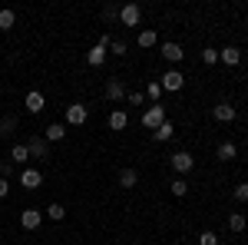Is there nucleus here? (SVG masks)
<instances>
[{
  "instance_id": "f257e3e1",
  "label": "nucleus",
  "mask_w": 248,
  "mask_h": 245,
  "mask_svg": "<svg viewBox=\"0 0 248 245\" xmlns=\"http://www.w3.org/2000/svg\"><path fill=\"white\" fill-rule=\"evenodd\" d=\"M162 123H166V106H159V103H155V106H146L142 126H146V130H159Z\"/></svg>"
},
{
  "instance_id": "f03ea898",
  "label": "nucleus",
  "mask_w": 248,
  "mask_h": 245,
  "mask_svg": "<svg viewBox=\"0 0 248 245\" xmlns=\"http://www.w3.org/2000/svg\"><path fill=\"white\" fill-rule=\"evenodd\" d=\"M235 116H238V110H235L232 103H215V106H212V119H215V123H232Z\"/></svg>"
},
{
  "instance_id": "7ed1b4c3",
  "label": "nucleus",
  "mask_w": 248,
  "mask_h": 245,
  "mask_svg": "<svg viewBox=\"0 0 248 245\" xmlns=\"http://www.w3.org/2000/svg\"><path fill=\"white\" fill-rule=\"evenodd\" d=\"M27 152H30L33 159H50V146H46V139H43V136L27 139Z\"/></svg>"
},
{
  "instance_id": "20e7f679",
  "label": "nucleus",
  "mask_w": 248,
  "mask_h": 245,
  "mask_svg": "<svg viewBox=\"0 0 248 245\" xmlns=\"http://www.w3.org/2000/svg\"><path fill=\"white\" fill-rule=\"evenodd\" d=\"M40 222H43V212H40V209H23V212H20V226L27 229V232L40 229Z\"/></svg>"
},
{
  "instance_id": "39448f33",
  "label": "nucleus",
  "mask_w": 248,
  "mask_h": 245,
  "mask_svg": "<svg viewBox=\"0 0 248 245\" xmlns=\"http://www.w3.org/2000/svg\"><path fill=\"white\" fill-rule=\"evenodd\" d=\"M162 90H169V93H179L182 86H186V76L179 73V70H169V73L162 76V83H159Z\"/></svg>"
},
{
  "instance_id": "423d86ee",
  "label": "nucleus",
  "mask_w": 248,
  "mask_h": 245,
  "mask_svg": "<svg viewBox=\"0 0 248 245\" xmlns=\"http://www.w3.org/2000/svg\"><path fill=\"white\" fill-rule=\"evenodd\" d=\"M86 116H90V110H86L83 103L66 106V123H70V126H83V123H86Z\"/></svg>"
},
{
  "instance_id": "0eeeda50",
  "label": "nucleus",
  "mask_w": 248,
  "mask_h": 245,
  "mask_svg": "<svg viewBox=\"0 0 248 245\" xmlns=\"http://www.w3.org/2000/svg\"><path fill=\"white\" fill-rule=\"evenodd\" d=\"M139 17H142V10H139L136 3H126V7H119V20H123L126 27H139Z\"/></svg>"
},
{
  "instance_id": "6e6552de",
  "label": "nucleus",
  "mask_w": 248,
  "mask_h": 245,
  "mask_svg": "<svg viewBox=\"0 0 248 245\" xmlns=\"http://www.w3.org/2000/svg\"><path fill=\"white\" fill-rule=\"evenodd\" d=\"M192 166H195V159H192V156H189L186 149H182V152H175V156H172V169L179 172V176H186V172H189Z\"/></svg>"
},
{
  "instance_id": "1a4fd4ad",
  "label": "nucleus",
  "mask_w": 248,
  "mask_h": 245,
  "mask_svg": "<svg viewBox=\"0 0 248 245\" xmlns=\"http://www.w3.org/2000/svg\"><path fill=\"white\" fill-rule=\"evenodd\" d=\"M40 182H43V172L40 169H23L20 172V186L23 189H40Z\"/></svg>"
},
{
  "instance_id": "9d476101",
  "label": "nucleus",
  "mask_w": 248,
  "mask_h": 245,
  "mask_svg": "<svg viewBox=\"0 0 248 245\" xmlns=\"http://www.w3.org/2000/svg\"><path fill=\"white\" fill-rule=\"evenodd\" d=\"M159 53H162V57L169 60V63H179V60L186 57V50H182L179 43H162V50H159Z\"/></svg>"
},
{
  "instance_id": "9b49d317",
  "label": "nucleus",
  "mask_w": 248,
  "mask_h": 245,
  "mask_svg": "<svg viewBox=\"0 0 248 245\" xmlns=\"http://www.w3.org/2000/svg\"><path fill=\"white\" fill-rule=\"evenodd\" d=\"M123 96H126V86H123L119 80H109V83H106V99H109V103H119Z\"/></svg>"
},
{
  "instance_id": "f8f14e48",
  "label": "nucleus",
  "mask_w": 248,
  "mask_h": 245,
  "mask_svg": "<svg viewBox=\"0 0 248 245\" xmlns=\"http://www.w3.org/2000/svg\"><path fill=\"white\" fill-rule=\"evenodd\" d=\"M63 136H66V126H63V123H50V126L43 130V139H46V143H60Z\"/></svg>"
},
{
  "instance_id": "ddd939ff",
  "label": "nucleus",
  "mask_w": 248,
  "mask_h": 245,
  "mask_svg": "<svg viewBox=\"0 0 248 245\" xmlns=\"http://www.w3.org/2000/svg\"><path fill=\"white\" fill-rule=\"evenodd\" d=\"M46 106V99H43V93H37V90H30L27 93V113H40Z\"/></svg>"
},
{
  "instance_id": "4468645a",
  "label": "nucleus",
  "mask_w": 248,
  "mask_h": 245,
  "mask_svg": "<svg viewBox=\"0 0 248 245\" xmlns=\"http://www.w3.org/2000/svg\"><path fill=\"white\" fill-rule=\"evenodd\" d=\"M86 63H90V66H103V63H106V47H99V43H96V47H90Z\"/></svg>"
},
{
  "instance_id": "2eb2a0df",
  "label": "nucleus",
  "mask_w": 248,
  "mask_h": 245,
  "mask_svg": "<svg viewBox=\"0 0 248 245\" xmlns=\"http://www.w3.org/2000/svg\"><path fill=\"white\" fill-rule=\"evenodd\" d=\"M172 136H175V126H172L169 119H166V123H162L159 130H153V139H155V143H169Z\"/></svg>"
},
{
  "instance_id": "dca6fc26",
  "label": "nucleus",
  "mask_w": 248,
  "mask_h": 245,
  "mask_svg": "<svg viewBox=\"0 0 248 245\" xmlns=\"http://www.w3.org/2000/svg\"><path fill=\"white\" fill-rule=\"evenodd\" d=\"M218 60H222V63H229V66H238L242 53H238V47H225V50H218Z\"/></svg>"
},
{
  "instance_id": "f3484780",
  "label": "nucleus",
  "mask_w": 248,
  "mask_h": 245,
  "mask_svg": "<svg viewBox=\"0 0 248 245\" xmlns=\"http://www.w3.org/2000/svg\"><path fill=\"white\" fill-rule=\"evenodd\" d=\"M126 123H129V116L123 113V110H113V113H109V130H126Z\"/></svg>"
},
{
  "instance_id": "a211bd4d",
  "label": "nucleus",
  "mask_w": 248,
  "mask_h": 245,
  "mask_svg": "<svg viewBox=\"0 0 248 245\" xmlns=\"http://www.w3.org/2000/svg\"><path fill=\"white\" fill-rule=\"evenodd\" d=\"M235 156H238V146H235V143H222V146H218V159H222V163H232Z\"/></svg>"
},
{
  "instance_id": "6ab92c4d",
  "label": "nucleus",
  "mask_w": 248,
  "mask_h": 245,
  "mask_svg": "<svg viewBox=\"0 0 248 245\" xmlns=\"http://www.w3.org/2000/svg\"><path fill=\"white\" fill-rule=\"evenodd\" d=\"M30 159V152H27V143H17L14 149H10V163H27Z\"/></svg>"
},
{
  "instance_id": "aec40b11",
  "label": "nucleus",
  "mask_w": 248,
  "mask_h": 245,
  "mask_svg": "<svg viewBox=\"0 0 248 245\" xmlns=\"http://www.w3.org/2000/svg\"><path fill=\"white\" fill-rule=\"evenodd\" d=\"M43 215H46V219H53V222H60V219H66V209L60 206V202H50V206H46V212H43Z\"/></svg>"
},
{
  "instance_id": "412c9836",
  "label": "nucleus",
  "mask_w": 248,
  "mask_h": 245,
  "mask_svg": "<svg viewBox=\"0 0 248 245\" xmlns=\"http://www.w3.org/2000/svg\"><path fill=\"white\" fill-rule=\"evenodd\" d=\"M136 182H139L136 169H123V172H119V186H123V189H133Z\"/></svg>"
},
{
  "instance_id": "4be33fe9",
  "label": "nucleus",
  "mask_w": 248,
  "mask_h": 245,
  "mask_svg": "<svg viewBox=\"0 0 248 245\" xmlns=\"http://www.w3.org/2000/svg\"><path fill=\"white\" fill-rule=\"evenodd\" d=\"M245 226H248V219L242 215V212H235V215L229 219V229L235 232V235H238V232H245Z\"/></svg>"
},
{
  "instance_id": "5701e85b",
  "label": "nucleus",
  "mask_w": 248,
  "mask_h": 245,
  "mask_svg": "<svg viewBox=\"0 0 248 245\" xmlns=\"http://www.w3.org/2000/svg\"><path fill=\"white\" fill-rule=\"evenodd\" d=\"M14 130H17V116H3L0 119V136H10Z\"/></svg>"
},
{
  "instance_id": "b1692460",
  "label": "nucleus",
  "mask_w": 248,
  "mask_h": 245,
  "mask_svg": "<svg viewBox=\"0 0 248 245\" xmlns=\"http://www.w3.org/2000/svg\"><path fill=\"white\" fill-rule=\"evenodd\" d=\"M17 23V14L14 10H0V30H10Z\"/></svg>"
},
{
  "instance_id": "393cba45",
  "label": "nucleus",
  "mask_w": 248,
  "mask_h": 245,
  "mask_svg": "<svg viewBox=\"0 0 248 245\" xmlns=\"http://www.w3.org/2000/svg\"><path fill=\"white\" fill-rule=\"evenodd\" d=\"M155 30H142V33H139V47H146V50H149V47H155Z\"/></svg>"
},
{
  "instance_id": "a878e982",
  "label": "nucleus",
  "mask_w": 248,
  "mask_h": 245,
  "mask_svg": "<svg viewBox=\"0 0 248 245\" xmlns=\"http://www.w3.org/2000/svg\"><path fill=\"white\" fill-rule=\"evenodd\" d=\"M186 192H189V182H186L182 176H179V179H172V196H186Z\"/></svg>"
},
{
  "instance_id": "bb28decb",
  "label": "nucleus",
  "mask_w": 248,
  "mask_h": 245,
  "mask_svg": "<svg viewBox=\"0 0 248 245\" xmlns=\"http://www.w3.org/2000/svg\"><path fill=\"white\" fill-rule=\"evenodd\" d=\"M202 63H209V66H215V63H218V50H212V47H205V50H202Z\"/></svg>"
},
{
  "instance_id": "cd10ccee",
  "label": "nucleus",
  "mask_w": 248,
  "mask_h": 245,
  "mask_svg": "<svg viewBox=\"0 0 248 245\" xmlns=\"http://www.w3.org/2000/svg\"><path fill=\"white\" fill-rule=\"evenodd\" d=\"M103 20H106V23L119 20V7H103Z\"/></svg>"
},
{
  "instance_id": "c85d7f7f",
  "label": "nucleus",
  "mask_w": 248,
  "mask_h": 245,
  "mask_svg": "<svg viewBox=\"0 0 248 245\" xmlns=\"http://www.w3.org/2000/svg\"><path fill=\"white\" fill-rule=\"evenodd\" d=\"M159 93H162V86H159V83H149V86H146V99H159Z\"/></svg>"
},
{
  "instance_id": "c756f323",
  "label": "nucleus",
  "mask_w": 248,
  "mask_h": 245,
  "mask_svg": "<svg viewBox=\"0 0 248 245\" xmlns=\"http://www.w3.org/2000/svg\"><path fill=\"white\" fill-rule=\"evenodd\" d=\"M235 199H238V202H248V182H238V186H235Z\"/></svg>"
},
{
  "instance_id": "7c9ffc66",
  "label": "nucleus",
  "mask_w": 248,
  "mask_h": 245,
  "mask_svg": "<svg viewBox=\"0 0 248 245\" xmlns=\"http://www.w3.org/2000/svg\"><path fill=\"white\" fill-rule=\"evenodd\" d=\"M199 245H218V235L215 232H202L199 235Z\"/></svg>"
},
{
  "instance_id": "2f4dec72",
  "label": "nucleus",
  "mask_w": 248,
  "mask_h": 245,
  "mask_svg": "<svg viewBox=\"0 0 248 245\" xmlns=\"http://www.w3.org/2000/svg\"><path fill=\"white\" fill-rule=\"evenodd\" d=\"M129 103H133V106H142V103H146V93H129Z\"/></svg>"
},
{
  "instance_id": "473e14b6",
  "label": "nucleus",
  "mask_w": 248,
  "mask_h": 245,
  "mask_svg": "<svg viewBox=\"0 0 248 245\" xmlns=\"http://www.w3.org/2000/svg\"><path fill=\"white\" fill-rule=\"evenodd\" d=\"M109 47H113V53H126V40H113Z\"/></svg>"
},
{
  "instance_id": "72a5a7b5",
  "label": "nucleus",
  "mask_w": 248,
  "mask_h": 245,
  "mask_svg": "<svg viewBox=\"0 0 248 245\" xmlns=\"http://www.w3.org/2000/svg\"><path fill=\"white\" fill-rule=\"evenodd\" d=\"M7 192H10V186H7V179H3V176H0V199H3V196H7Z\"/></svg>"
}]
</instances>
